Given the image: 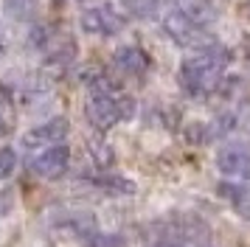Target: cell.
Returning a JSON list of instances; mask_svg holds the SVG:
<instances>
[{"label": "cell", "mask_w": 250, "mask_h": 247, "mask_svg": "<svg viewBox=\"0 0 250 247\" xmlns=\"http://www.w3.org/2000/svg\"><path fill=\"white\" fill-rule=\"evenodd\" d=\"M121 6L129 17L138 20H152L155 11H158V0H121Z\"/></svg>", "instance_id": "12"}, {"label": "cell", "mask_w": 250, "mask_h": 247, "mask_svg": "<svg viewBox=\"0 0 250 247\" xmlns=\"http://www.w3.org/2000/svg\"><path fill=\"white\" fill-rule=\"evenodd\" d=\"M6 51H9V42H6V34L0 31V56H6Z\"/></svg>", "instance_id": "15"}, {"label": "cell", "mask_w": 250, "mask_h": 247, "mask_svg": "<svg viewBox=\"0 0 250 247\" xmlns=\"http://www.w3.org/2000/svg\"><path fill=\"white\" fill-rule=\"evenodd\" d=\"M70 124L65 115H57V118H48L45 124H37L34 129H28L23 135V146L25 149H48V146H57L68 138Z\"/></svg>", "instance_id": "7"}, {"label": "cell", "mask_w": 250, "mask_h": 247, "mask_svg": "<svg viewBox=\"0 0 250 247\" xmlns=\"http://www.w3.org/2000/svg\"><path fill=\"white\" fill-rule=\"evenodd\" d=\"M169 9L180 11L188 20L200 22L205 28H214L216 17H219V9H216L214 0H169Z\"/></svg>", "instance_id": "9"}, {"label": "cell", "mask_w": 250, "mask_h": 247, "mask_svg": "<svg viewBox=\"0 0 250 247\" xmlns=\"http://www.w3.org/2000/svg\"><path fill=\"white\" fill-rule=\"evenodd\" d=\"M113 67L126 79H144L152 70V59L141 45H121L113 54Z\"/></svg>", "instance_id": "8"}, {"label": "cell", "mask_w": 250, "mask_h": 247, "mask_svg": "<svg viewBox=\"0 0 250 247\" xmlns=\"http://www.w3.org/2000/svg\"><path fill=\"white\" fill-rule=\"evenodd\" d=\"M219 197H225L233 211L250 219V185L248 183H219Z\"/></svg>", "instance_id": "10"}, {"label": "cell", "mask_w": 250, "mask_h": 247, "mask_svg": "<svg viewBox=\"0 0 250 247\" xmlns=\"http://www.w3.org/2000/svg\"><path fill=\"white\" fill-rule=\"evenodd\" d=\"M230 48L219 42H211L205 48H197L191 56H186L177 70V82L188 96H208L219 87V82L225 76L228 65H230Z\"/></svg>", "instance_id": "1"}, {"label": "cell", "mask_w": 250, "mask_h": 247, "mask_svg": "<svg viewBox=\"0 0 250 247\" xmlns=\"http://www.w3.org/2000/svg\"><path fill=\"white\" fill-rule=\"evenodd\" d=\"M79 25L82 31L90 34V37H115V34L124 31L126 20L110 3H96V6H87L79 14Z\"/></svg>", "instance_id": "4"}, {"label": "cell", "mask_w": 250, "mask_h": 247, "mask_svg": "<svg viewBox=\"0 0 250 247\" xmlns=\"http://www.w3.org/2000/svg\"><path fill=\"white\" fill-rule=\"evenodd\" d=\"M216 168L225 177H250V146L245 141H228L216 152Z\"/></svg>", "instance_id": "5"}, {"label": "cell", "mask_w": 250, "mask_h": 247, "mask_svg": "<svg viewBox=\"0 0 250 247\" xmlns=\"http://www.w3.org/2000/svg\"><path fill=\"white\" fill-rule=\"evenodd\" d=\"M82 245L84 247H124L126 239L121 233H102V230H93V233L82 236Z\"/></svg>", "instance_id": "13"}, {"label": "cell", "mask_w": 250, "mask_h": 247, "mask_svg": "<svg viewBox=\"0 0 250 247\" xmlns=\"http://www.w3.org/2000/svg\"><path fill=\"white\" fill-rule=\"evenodd\" d=\"M17 168V152L12 146H0V183L9 180Z\"/></svg>", "instance_id": "14"}, {"label": "cell", "mask_w": 250, "mask_h": 247, "mask_svg": "<svg viewBox=\"0 0 250 247\" xmlns=\"http://www.w3.org/2000/svg\"><path fill=\"white\" fill-rule=\"evenodd\" d=\"M3 9L12 20L31 22L37 17V0H3Z\"/></svg>", "instance_id": "11"}, {"label": "cell", "mask_w": 250, "mask_h": 247, "mask_svg": "<svg viewBox=\"0 0 250 247\" xmlns=\"http://www.w3.org/2000/svg\"><path fill=\"white\" fill-rule=\"evenodd\" d=\"M163 31L171 37V42L180 45V48H205V45L214 42V34H211V28H205V25H200V22L188 20L186 14H180V11H174L166 6V14H163Z\"/></svg>", "instance_id": "3"}, {"label": "cell", "mask_w": 250, "mask_h": 247, "mask_svg": "<svg viewBox=\"0 0 250 247\" xmlns=\"http://www.w3.org/2000/svg\"><path fill=\"white\" fill-rule=\"evenodd\" d=\"M6 132H9V124H6V118H3V115H0V138H3Z\"/></svg>", "instance_id": "16"}, {"label": "cell", "mask_w": 250, "mask_h": 247, "mask_svg": "<svg viewBox=\"0 0 250 247\" xmlns=\"http://www.w3.org/2000/svg\"><path fill=\"white\" fill-rule=\"evenodd\" d=\"M90 84V99H87V107H84V115L87 121L96 126V129H110L115 124L126 121L135 115V101L124 96L118 87H113V82L102 73H93L87 79Z\"/></svg>", "instance_id": "2"}, {"label": "cell", "mask_w": 250, "mask_h": 247, "mask_svg": "<svg viewBox=\"0 0 250 247\" xmlns=\"http://www.w3.org/2000/svg\"><path fill=\"white\" fill-rule=\"evenodd\" d=\"M68 163H70V149L65 144H57V146H48V149H40L28 160V168L42 180H57L65 174Z\"/></svg>", "instance_id": "6"}]
</instances>
